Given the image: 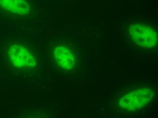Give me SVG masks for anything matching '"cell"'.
<instances>
[{
	"instance_id": "obj_1",
	"label": "cell",
	"mask_w": 158,
	"mask_h": 118,
	"mask_svg": "<svg viewBox=\"0 0 158 118\" xmlns=\"http://www.w3.org/2000/svg\"><path fill=\"white\" fill-rule=\"evenodd\" d=\"M130 31L133 42L139 47L152 48L157 44V33L150 26L134 24L130 27Z\"/></svg>"
},
{
	"instance_id": "obj_2",
	"label": "cell",
	"mask_w": 158,
	"mask_h": 118,
	"mask_svg": "<svg viewBox=\"0 0 158 118\" xmlns=\"http://www.w3.org/2000/svg\"><path fill=\"white\" fill-rule=\"evenodd\" d=\"M154 96L155 94L150 89H139L123 97L119 101V105L129 110L141 109L152 101Z\"/></svg>"
},
{
	"instance_id": "obj_3",
	"label": "cell",
	"mask_w": 158,
	"mask_h": 118,
	"mask_svg": "<svg viewBox=\"0 0 158 118\" xmlns=\"http://www.w3.org/2000/svg\"><path fill=\"white\" fill-rule=\"evenodd\" d=\"M8 55L11 62L17 67H31L35 65L33 55L23 46H11L9 50Z\"/></svg>"
},
{
	"instance_id": "obj_4",
	"label": "cell",
	"mask_w": 158,
	"mask_h": 118,
	"mask_svg": "<svg viewBox=\"0 0 158 118\" xmlns=\"http://www.w3.org/2000/svg\"><path fill=\"white\" fill-rule=\"evenodd\" d=\"M56 62L61 67L69 70L74 67V55L69 49L62 46L56 47L54 51Z\"/></svg>"
},
{
	"instance_id": "obj_5",
	"label": "cell",
	"mask_w": 158,
	"mask_h": 118,
	"mask_svg": "<svg viewBox=\"0 0 158 118\" xmlns=\"http://www.w3.org/2000/svg\"><path fill=\"white\" fill-rule=\"evenodd\" d=\"M0 6L16 14H24L28 11L24 0H0Z\"/></svg>"
}]
</instances>
